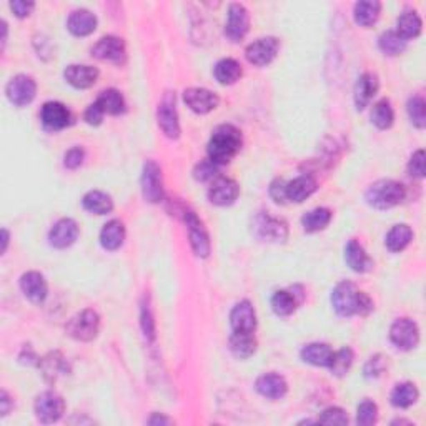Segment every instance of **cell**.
<instances>
[{"mask_svg": "<svg viewBox=\"0 0 426 426\" xmlns=\"http://www.w3.org/2000/svg\"><path fill=\"white\" fill-rule=\"evenodd\" d=\"M332 303L338 315L341 317L368 315L373 310V301L370 300V296L360 292L351 281H341L335 287Z\"/></svg>", "mask_w": 426, "mask_h": 426, "instance_id": "obj_1", "label": "cell"}, {"mask_svg": "<svg viewBox=\"0 0 426 426\" xmlns=\"http://www.w3.org/2000/svg\"><path fill=\"white\" fill-rule=\"evenodd\" d=\"M242 147V134L233 125H220L215 128L208 142V160L215 165L229 163Z\"/></svg>", "mask_w": 426, "mask_h": 426, "instance_id": "obj_2", "label": "cell"}, {"mask_svg": "<svg viewBox=\"0 0 426 426\" xmlns=\"http://www.w3.org/2000/svg\"><path fill=\"white\" fill-rule=\"evenodd\" d=\"M405 195H407V192H405V187L400 181L380 180L375 181V184L368 188L366 202L371 206H375V208L387 210L401 204Z\"/></svg>", "mask_w": 426, "mask_h": 426, "instance_id": "obj_3", "label": "cell"}, {"mask_svg": "<svg viewBox=\"0 0 426 426\" xmlns=\"http://www.w3.org/2000/svg\"><path fill=\"white\" fill-rule=\"evenodd\" d=\"M100 328V318L94 310H84L76 315L67 325V333L80 341H90L97 337Z\"/></svg>", "mask_w": 426, "mask_h": 426, "instance_id": "obj_4", "label": "cell"}, {"mask_svg": "<svg viewBox=\"0 0 426 426\" xmlns=\"http://www.w3.org/2000/svg\"><path fill=\"white\" fill-rule=\"evenodd\" d=\"M181 213H184V220L188 227L190 245H192L197 256L205 258V256H208L210 254V237L208 233H206L204 223H202L200 218H198L195 212H192V210L185 208Z\"/></svg>", "mask_w": 426, "mask_h": 426, "instance_id": "obj_5", "label": "cell"}, {"mask_svg": "<svg viewBox=\"0 0 426 426\" xmlns=\"http://www.w3.org/2000/svg\"><path fill=\"white\" fill-rule=\"evenodd\" d=\"M142 193L147 202L150 204H159L163 200V181H162V170L154 160H148L143 165L142 172Z\"/></svg>", "mask_w": 426, "mask_h": 426, "instance_id": "obj_6", "label": "cell"}, {"mask_svg": "<svg viewBox=\"0 0 426 426\" xmlns=\"http://www.w3.org/2000/svg\"><path fill=\"white\" fill-rule=\"evenodd\" d=\"M65 411L64 398L53 391H45L35 400V415L42 423H55Z\"/></svg>", "mask_w": 426, "mask_h": 426, "instance_id": "obj_7", "label": "cell"}, {"mask_svg": "<svg viewBox=\"0 0 426 426\" xmlns=\"http://www.w3.org/2000/svg\"><path fill=\"white\" fill-rule=\"evenodd\" d=\"M390 338L396 348L408 351L415 348L420 341V330H418L415 321H411L409 318H400L391 325Z\"/></svg>", "mask_w": 426, "mask_h": 426, "instance_id": "obj_8", "label": "cell"}, {"mask_svg": "<svg viewBox=\"0 0 426 426\" xmlns=\"http://www.w3.org/2000/svg\"><path fill=\"white\" fill-rule=\"evenodd\" d=\"M7 98L14 103L15 107H26L35 98L37 84L32 77L17 76L7 84Z\"/></svg>", "mask_w": 426, "mask_h": 426, "instance_id": "obj_9", "label": "cell"}, {"mask_svg": "<svg viewBox=\"0 0 426 426\" xmlns=\"http://www.w3.org/2000/svg\"><path fill=\"white\" fill-rule=\"evenodd\" d=\"M250 28V15L242 3H231L229 7V15H227L225 24V35L231 42H240L248 34Z\"/></svg>", "mask_w": 426, "mask_h": 426, "instance_id": "obj_10", "label": "cell"}, {"mask_svg": "<svg viewBox=\"0 0 426 426\" xmlns=\"http://www.w3.org/2000/svg\"><path fill=\"white\" fill-rule=\"evenodd\" d=\"M92 55L100 60H107L112 62V64L122 65L127 59L125 44H123V40L118 39V37L114 35L102 37V39L94 45Z\"/></svg>", "mask_w": 426, "mask_h": 426, "instance_id": "obj_11", "label": "cell"}, {"mask_svg": "<svg viewBox=\"0 0 426 426\" xmlns=\"http://www.w3.org/2000/svg\"><path fill=\"white\" fill-rule=\"evenodd\" d=\"M280 42L275 37H263L247 47V59L256 67H265L275 59L278 53Z\"/></svg>", "mask_w": 426, "mask_h": 426, "instance_id": "obj_12", "label": "cell"}, {"mask_svg": "<svg viewBox=\"0 0 426 426\" xmlns=\"http://www.w3.org/2000/svg\"><path fill=\"white\" fill-rule=\"evenodd\" d=\"M157 118H159V127L168 139H179L180 135V123H179V114L175 109V97L167 95L162 103L159 105V112H157Z\"/></svg>", "mask_w": 426, "mask_h": 426, "instance_id": "obj_13", "label": "cell"}, {"mask_svg": "<svg viewBox=\"0 0 426 426\" xmlns=\"http://www.w3.org/2000/svg\"><path fill=\"white\" fill-rule=\"evenodd\" d=\"M230 325L233 333H254L256 328L255 308L250 301L243 300L230 313Z\"/></svg>", "mask_w": 426, "mask_h": 426, "instance_id": "obj_14", "label": "cell"}, {"mask_svg": "<svg viewBox=\"0 0 426 426\" xmlns=\"http://www.w3.org/2000/svg\"><path fill=\"white\" fill-rule=\"evenodd\" d=\"M184 100L190 107V110H193L195 114L205 115L208 112L215 110L220 103V98L217 97V94L210 92L206 89H188L184 92Z\"/></svg>", "mask_w": 426, "mask_h": 426, "instance_id": "obj_15", "label": "cell"}, {"mask_svg": "<svg viewBox=\"0 0 426 426\" xmlns=\"http://www.w3.org/2000/svg\"><path fill=\"white\" fill-rule=\"evenodd\" d=\"M40 120L51 130H62V128L70 125L72 115H70V110L64 103L47 102L44 103L42 110H40Z\"/></svg>", "mask_w": 426, "mask_h": 426, "instance_id": "obj_16", "label": "cell"}, {"mask_svg": "<svg viewBox=\"0 0 426 426\" xmlns=\"http://www.w3.org/2000/svg\"><path fill=\"white\" fill-rule=\"evenodd\" d=\"M255 230L260 238L268 242H283L288 235L287 223L270 215H260L255 222Z\"/></svg>", "mask_w": 426, "mask_h": 426, "instance_id": "obj_17", "label": "cell"}, {"mask_svg": "<svg viewBox=\"0 0 426 426\" xmlns=\"http://www.w3.org/2000/svg\"><path fill=\"white\" fill-rule=\"evenodd\" d=\"M240 187L237 181L230 179H217L212 184V187L208 190V198L210 202L218 206H227L231 205L238 198Z\"/></svg>", "mask_w": 426, "mask_h": 426, "instance_id": "obj_18", "label": "cell"}, {"mask_svg": "<svg viewBox=\"0 0 426 426\" xmlns=\"http://www.w3.org/2000/svg\"><path fill=\"white\" fill-rule=\"evenodd\" d=\"M77 237H78L77 222L72 220V218H62V220H59L55 225H53L51 235H48V240H51L52 247L67 248L76 243Z\"/></svg>", "mask_w": 426, "mask_h": 426, "instance_id": "obj_19", "label": "cell"}, {"mask_svg": "<svg viewBox=\"0 0 426 426\" xmlns=\"http://www.w3.org/2000/svg\"><path fill=\"white\" fill-rule=\"evenodd\" d=\"M20 288L24 295L34 303H42L47 299V281L39 272H27L20 278Z\"/></svg>", "mask_w": 426, "mask_h": 426, "instance_id": "obj_20", "label": "cell"}, {"mask_svg": "<svg viewBox=\"0 0 426 426\" xmlns=\"http://www.w3.org/2000/svg\"><path fill=\"white\" fill-rule=\"evenodd\" d=\"M256 391L265 398L270 400H280L287 395L288 384L285 382L283 376L275 375V373H267L262 375L255 383Z\"/></svg>", "mask_w": 426, "mask_h": 426, "instance_id": "obj_21", "label": "cell"}, {"mask_svg": "<svg viewBox=\"0 0 426 426\" xmlns=\"http://www.w3.org/2000/svg\"><path fill=\"white\" fill-rule=\"evenodd\" d=\"M65 80L76 89H89L98 78V70L90 65H69L64 72Z\"/></svg>", "mask_w": 426, "mask_h": 426, "instance_id": "obj_22", "label": "cell"}, {"mask_svg": "<svg viewBox=\"0 0 426 426\" xmlns=\"http://www.w3.org/2000/svg\"><path fill=\"white\" fill-rule=\"evenodd\" d=\"M345 260L351 270L357 273H366L373 268V260L368 256L365 248L360 245L357 240H350V242L346 243Z\"/></svg>", "mask_w": 426, "mask_h": 426, "instance_id": "obj_23", "label": "cell"}, {"mask_svg": "<svg viewBox=\"0 0 426 426\" xmlns=\"http://www.w3.org/2000/svg\"><path fill=\"white\" fill-rule=\"evenodd\" d=\"M67 27L77 37L90 35L97 28V17L90 10H73L67 20Z\"/></svg>", "mask_w": 426, "mask_h": 426, "instance_id": "obj_24", "label": "cell"}, {"mask_svg": "<svg viewBox=\"0 0 426 426\" xmlns=\"http://www.w3.org/2000/svg\"><path fill=\"white\" fill-rule=\"evenodd\" d=\"M376 92H378V78L373 73H363L358 78L357 85H355V105H357V109H365Z\"/></svg>", "mask_w": 426, "mask_h": 426, "instance_id": "obj_25", "label": "cell"}, {"mask_svg": "<svg viewBox=\"0 0 426 426\" xmlns=\"http://www.w3.org/2000/svg\"><path fill=\"white\" fill-rule=\"evenodd\" d=\"M123 240H125V227L120 220H110L103 225L100 231V243L105 250H117L122 247Z\"/></svg>", "mask_w": 426, "mask_h": 426, "instance_id": "obj_26", "label": "cell"}, {"mask_svg": "<svg viewBox=\"0 0 426 426\" xmlns=\"http://www.w3.org/2000/svg\"><path fill=\"white\" fill-rule=\"evenodd\" d=\"M333 358V350L325 343H310L301 350V360L315 366H330Z\"/></svg>", "mask_w": 426, "mask_h": 426, "instance_id": "obj_27", "label": "cell"}, {"mask_svg": "<svg viewBox=\"0 0 426 426\" xmlns=\"http://www.w3.org/2000/svg\"><path fill=\"white\" fill-rule=\"evenodd\" d=\"M317 190V181L308 175H301L287 184V200L301 204Z\"/></svg>", "mask_w": 426, "mask_h": 426, "instance_id": "obj_28", "label": "cell"}, {"mask_svg": "<svg viewBox=\"0 0 426 426\" xmlns=\"http://www.w3.org/2000/svg\"><path fill=\"white\" fill-rule=\"evenodd\" d=\"M303 301V296H299V293L280 290L273 295L272 308L278 317H288L296 310V305Z\"/></svg>", "mask_w": 426, "mask_h": 426, "instance_id": "obj_29", "label": "cell"}, {"mask_svg": "<svg viewBox=\"0 0 426 426\" xmlns=\"http://www.w3.org/2000/svg\"><path fill=\"white\" fill-rule=\"evenodd\" d=\"M380 12H382V3L376 0H363L355 6L353 15L355 22L362 27H370L378 20Z\"/></svg>", "mask_w": 426, "mask_h": 426, "instance_id": "obj_30", "label": "cell"}, {"mask_svg": "<svg viewBox=\"0 0 426 426\" xmlns=\"http://www.w3.org/2000/svg\"><path fill=\"white\" fill-rule=\"evenodd\" d=\"M82 205L87 212L94 213V215H105L110 213L112 208H114V202L112 198L107 195V193L98 192V190H94V192H89L82 200Z\"/></svg>", "mask_w": 426, "mask_h": 426, "instance_id": "obj_31", "label": "cell"}, {"mask_svg": "<svg viewBox=\"0 0 426 426\" xmlns=\"http://www.w3.org/2000/svg\"><path fill=\"white\" fill-rule=\"evenodd\" d=\"M421 26H423L421 19L418 17L415 12H405L396 20V34L408 42L409 39H416L421 34Z\"/></svg>", "mask_w": 426, "mask_h": 426, "instance_id": "obj_32", "label": "cell"}, {"mask_svg": "<svg viewBox=\"0 0 426 426\" xmlns=\"http://www.w3.org/2000/svg\"><path fill=\"white\" fill-rule=\"evenodd\" d=\"M242 77V65L233 59H223L215 65V78L222 85H231Z\"/></svg>", "mask_w": 426, "mask_h": 426, "instance_id": "obj_33", "label": "cell"}, {"mask_svg": "<svg viewBox=\"0 0 426 426\" xmlns=\"http://www.w3.org/2000/svg\"><path fill=\"white\" fill-rule=\"evenodd\" d=\"M230 350L237 358H250L256 351L254 333H233L230 338Z\"/></svg>", "mask_w": 426, "mask_h": 426, "instance_id": "obj_34", "label": "cell"}, {"mask_svg": "<svg viewBox=\"0 0 426 426\" xmlns=\"http://www.w3.org/2000/svg\"><path fill=\"white\" fill-rule=\"evenodd\" d=\"M97 103L102 107V110L105 112V114L120 115L125 112V100H123L122 94L115 89L103 90V92L98 95Z\"/></svg>", "mask_w": 426, "mask_h": 426, "instance_id": "obj_35", "label": "cell"}, {"mask_svg": "<svg viewBox=\"0 0 426 426\" xmlns=\"http://www.w3.org/2000/svg\"><path fill=\"white\" fill-rule=\"evenodd\" d=\"M413 231L408 225H395L387 235V247L390 251H401L409 245Z\"/></svg>", "mask_w": 426, "mask_h": 426, "instance_id": "obj_36", "label": "cell"}, {"mask_svg": "<svg viewBox=\"0 0 426 426\" xmlns=\"http://www.w3.org/2000/svg\"><path fill=\"white\" fill-rule=\"evenodd\" d=\"M418 400V390L413 383H401L396 384L395 390L391 391V403L396 408H409L415 405Z\"/></svg>", "mask_w": 426, "mask_h": 426, "instance_id": "obj_37", "label": "cell"}, {"mask_svg": "<svg viewBox=\"0 0 426 426\" xmlns=\"http://www.w3.org/2000/svg\"><path fill=\"white\" fill-rule=\"evenodd\" d=\"M330 220H332V212L328 208H315L301 218V225H303L305 231L313 233V231L323 230Z\"/></svg>", "mask_w": 426, "mask_h": 426, "instance_id": "obj_38", "label": "cell"}, {"mask_svg": "<svg viewBox=\"0 0 426 426\" xmlns=\"http://www.w3.org/2000/svg\"><path fill=\"white\" fill-rule=\"evenodd\" d=\"M393 120H395V112H393L390 102H376L373 109H371V122L378 128H382V130H387V128L393 125Z\"/></svg>", "mask_w": 426, "mask_h": 426, "instance_id": "obj_39", "label": "cell"}, {"mask_svg": "<svg viewBox=\"0 0 426 426\" xmlns=\"http://www.w3.org/2000/svg\"><path fill=\"white\" fill-rule=\"evenodd\" d=\"M42 370L44 376L48 380V382H55L60 375H64L67 371V366H65L64 357L60 353H51L47 355L42 360Z\"/></svg>", "mask_w": 426, "mask_h": 426, "instance_id": "obj_40", "label": "cell"}, {"mask_svg": "<svg viewBox=\"0 0 426 426\" xmlns=\"http://www.w3.org/2000/svg\"><path fill=\"white\" fill-rule=\"evenodd\" d=\"M380 48L387 55H400L407 48V40H403L396 32H384L380 37Z\"/></svg>", "mask_w": 426, "mask_h": 426, "instance_id": "obj_41", "label": "cell"}, {"mask_svg": "<svg viewBox=\"0 0 426 426\" xmlns=\"http://www.w3.org/2000/svg\"><path fill=\"white\" fill-rule=\"evenodd\" d=\"M351 363H353V351L350 348H341L337 353H333L332 363H330V371L337 376H343L348 373Z\"/></svg>", "mask_w": 426, "mask_h": 426, "instance_id": "obj_42", "label": "cell"}, {"mask_svg": "<svg viewBox=\"0 0 426 426\" xmlns=\"http://www.w3.org/2000/svg\"><path fill=\"white\" fill-rule=\"evenodd\" d=\"M408 115L411 118L413 125L418 128H425L426 125V109L425 100L421 97H413L408 102Z\"/></svg>", "mask_w": 426, "mask_h": 426, "instance_id": "obj_43", "label": "cell"}, {"mask_svg": "<svg viewBox=\"0 0 426 426\" xmlns=\"http://www.w3.org/2000/svg\"><path fill=\"white\" fill-rule=\"evenodd\" d=\"M376 420H378V407L370 400L363 401V403L358 407V413H357L358 425L371 426L376 423Z\"/></svg>", "mask_w": 426, "mask_h": 426, "instance_id": "obj_44", "label": "cell"}, {"mask_svg": "<svg viewBox=\"0 0 426 426\" xmlns=\"http://www.w3.org/2000/svg\"><path fill=\"white\" fill-rule=\"evenodd\" d=\"M318 421L325 425H346L348 423V416L341 408H328L321 413Z\"/></svg>", "mask_w": 426, "mask_h": 426, "instance_id": "obj_45", "label": "cell"}, {"mask_svg": "<svg viewBox=\"0 0 426 426\" xmlns=\"http://www.w3.org/2000/svg\"><path fill=\"white\" fill-rule=\"evenodd\" d=\"M217 173H218V165L210 162V160H204V162H200L197 165L193 175H195L197 180L208 181V180H213L215 177H217Z\"/></svg>", "mask_w": 426, "mask_h": 426, "instance_id": "obj_46", "label": "cell"}, {"mask_svg": "<svg viewBox=\"0 0 426 426\" xmlns=\"http://www.w3.org/2000/svg\"><path fill=\"white\" fill-rule=\"evenodd\" d=\"M408 172L409 175L416 177V179H423L425 177V152L418 150L411 155L408 163Z\"/></svg>", "mask_w": 426, "mask_h": 426, "instance_id": "obj_47", "label": "cell"}, {"mask_svg": "<svg viewBox=\"0 0 426 426\" xmlns=\"http://www.w3.org/2000/svg\"><path fill=\"white\" fill-rule=\"evenodd\" d=\"M82 162H84V150L80 147L70 148L67 154H65L64 165L70 170H76V168L80 167Z\"/></svg>", "mask_w": 426, "mask_h": 426, "instance_id": "obj_48", "label": "cell"}, {"mask_svg": "<svg viewBox=\"0 0 426 426\" xmlns=\"http://www.w3.org/2000/svg\"><path fill=\"white\" fill-rule=\"evenodd\" d=\"M383 370H384L383 358L380 357V355H376V357L368 360V363L365 365V376L366 378H376V376L383 373Z\"/></svg>", "mask_w": 426, "mask_h": 426, "instance_id": "obj_49", "label": "cell"}, {"mask_svg": "<svg viewBox=\"0 0 426 426\" xmlns=\"http://www.w3.org/2000/svg\"><path fill=\"white\" fill-rule=\"evenodd\" d=\"M142 328L143 333H145V337L148 340H154L155 338V321L154 317H152L150 308L143 307L142 308Z\"/></svg>", "mask_w": 426, "mask_h": 426, "instance_id": "obj_50", "label": "cell"}, {"mask_svg": "<svg viewBox=\"0 0 426 426\" xmlns=\"http://www.w3.org/2000/svg\"><path fill=\"white\" fill-rule=\"evenodd\" d=\"M103 115H105V112L102 110V107L98 105L97 102L92 103V105L89 107V109L85 110V122L89 123V125H100Z\"/></svg>", "mask_w": 426, "mask_h": 426, "instance_id": "obj_51", "label": "cell"}, {"mask_svg": "<svg viewBox=\"0 0 426 426\" xmlns=\"http://www.w3.org/2000/svg\"><path fill=\"white\" fill-rule=\"evenodd\" d=\"M270 195L276 204H285L287 202V184L285 180H275L270 187Z\"/></svg>", "mask_w": 426, "mask_h": 426, "instance_id": "obj_52", "label": "cell"}, {"mask_svg": "<svg viewBox=\"0 0 426 426\" xmlns=\"http://www.w3.org/2000/svg\"><path fill=\"white\" fill-rule=\"evenodd\" d=\"M34 7H35L34 2H26V0H15V2L10 3L12 12H14L19 19H24L27 17V15H30Z\"/></svg>", "mask_w": 426, "mask_h": 426, "instance_id": "obj_53", "label": "cell"}, {"mask_svg": "<svg viewBox=\"0 0 426 426\" xmlns=\"http://www.w3.org/2000/svg\"><path fill=\"white\" fill-rule=\"evenodd\" d=\"M0 403H2V415H7L10 409V398L7 395V391L0 393Z\"/></svg>", "mask_w": 426, "mask_h": 426, "instance_id": "obj_54", "label": "cell"}, {"mask_svg": "<svg viewBox=\"0 0 426 426\" xmlns=\"http://www.w3.org/2000/svg\"><path fill=\"white\" fill-rule=\"evenodd\" d=\"M148 423H150V425H170V423H172V420H168L167 416L159 415V413H155V415L152 416L150 420H148Z\"/></svg>", "mask_w": 426, "mask_h": 426, "instance_id": "obj_55", "label": "cell"}, {"mask_svg": "<svg viewBox=\"0 0 426 426\" xmlns=\"http://www.w3.org/2000/svg\"><path fill=\"white\" fill-rule=\"evenodd\" d=\"M2 251L7 250V245H9V231H7L6 229L2 230Z\"/></svg>", "mask_w": 426, "mask_h": 426, "instance_id": "obj_56", "label": "cell"}]
</instances>
